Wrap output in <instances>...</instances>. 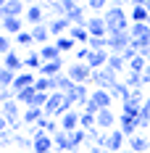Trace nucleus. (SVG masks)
Returning a JSON list of instances; mask_svg holds the SVG:
<instances>
[{
    "label": "nucleus",
    "instance_id": "1",
    "mask_svg": "<svg viewBox=\"0 0 150 153\" xmlns=\"http://www.w3.org/2000/svg\"><path fill=\"white\" fill-rule=\"evenodd\" d=\"M103 19H105V24H108V34H116V32H129V27H132V21H129L126 11H124V8H119V5H111V8L103 13Z\"/></svg>",
    "mask_w": 150,
    "mask_h": 153
},
{
    "label": "nucleus",
    "instance_id": "2",
    "mask_svg": "<svg viewBox=\"0 0 150 153\" xmlns=\"http://www.w3.org/2000/svg\"><path fill=\"white\" fill-rule=\"evenodd\" d=\"M66 74L71 76L76 85H90V82H92V74H95V71H92V66H90L87 61H74L69 69H66Z\"/></svg>",
    "mask_w": 150,
    "mask_h": 153
},
{
    "label": "nucleus",
    "instance_id": "3",
    "mask_svg": "<svg viewBox=\"0 0 150 153\" xmlns=\"http://www.w3.org/2000/svg\"><path fill=\"white\" fill-rule=\"evenodd\" d=\"M119 82H121V76L116 74V71H111V69H98V71L92 74V85H95L98 90H113Z\"/></svg>",
    "mask_w": 150,
    "mask_h": 153
},
{
    "label": "nucleus",
    "instance_id": "4",
    "mask_svg": "<svg viewBox=\"0 0 150 153\" xmlns=\"http://www.w3.org/2000/svg\"><path fill=\"white\" fill-rule=\"evenodd\" d=\"M34 148L32 151L34 153H53L55 151V143H53V135H47V132H42V129H37L34 127Z\"/></svg>",
    "mask_w": 150,
    "mask_h": 153
},
{
    "label": "nucleus",
    "instance_id": "5",
    "mask_svg": "<svg viewBox=\"0 0 150 153\" xmlns=\"http://www.w3.org/2000/svg\"><path fill=\"white\" fill-rule=\"evenodd\" d=\"M3 119L8 122V127L11 129H18L21 127V111H18V103L16 100H8V103H3Z\"/></svg>",
    "mask_w": 150,
    "mask_h": 153
},
{
    "label": "nucleus",
    "instance_id": "6",
    "mask_svg": "<svg viewBox=\"0 0 150 153\" xmlns=\"http://www.w3.org/2000/svg\"><path fill=\"white\" fill-rule=\"evenodd\" d=\"M129 45H132V34H129V32L108 34V50H111V53H124Z\"/></svg>",
    "mask_w": 150,
    "mask_h": 153
},
{
    "label": "nucleus",
    "instance_id": "7",
    "mask_svg": "<svg viewBox=\"0 0 150 153\" xmlns=\"http://www.w3.org/2000/svg\"><path fill=\"white\" fill-rule=\"evenodd\" d=\"M66 100V92H50V100L45 106V116L47 119H61V108Z\"/></svg>",
    "mask_w": 150,
    "mask_h": 153
},
{
    "label": "nucleus",
    "instance_id": "8",
    "mask_svg": "<svg viewBox=\"0 0 150 153\" xmlns=\"http://www.w3.org/2000/svg\"><path fill=\"white\" fill-rule=\"evenodd\" d=\"M87 32L90 37H108V24H105L103 13H92L87 21Z\"/></svg>",
    "mask_w": 150,
    "mask_h": 153
},
{
    "label": "nucleus",
    "instance_id": "9",
    "mask_svg": "<svg viewBox=\"0 0 150 153\" xmlns=\"http://www.w3.org/2000/svg\"><path fill=\"white\" fill-rule=\"evenodd\" d=\"M119 129L126 135V140L134 137L137 129H140V116H132V114H121V116H119Z\"/></svg>",
    "mask_w": 150,
    "mask_h": 153
},
{
    "label": "nucleus",
    "instance_id": "10",
    "mask_svg": "<svg viewBox=\"0 0 150 153\" xmlns=\"http://www.w3.org/2000/svg\"><path fill=\"white\" fill-rule=\"evenodd\" d=\"M24 19H27V24H29V27L45 24V21H47V13H45V8H42V3L29 5V8H27V13H24Z\"/></svg>",
    "mask_w": 150,
    "mask_h": 153
},
{
    "label": "nucleus",
    "instance_id": "11",
    "mask_svg": "<svg viewBox=\"0 0 150 153\" xmlns=\"http://www.w3.org/2000/svg\"><path fill=\"white\" fill-rule=\"evenodd\" d=\"M126 143H129V140H126V135H124L121 129H111L105 148H108V151H116V153H124V145H126Z\"/></svg>",
    "mask_w": 150,
    "mask_h": 153
},
{
    "label": "nucleus",
    "instance_id": "12",
    "mask_svg": "<svg viewBox=\"0 0 150 153\" xmlns=\"http://www.w3.org/2000/svg\"><path fill=\"white\" fill-rule=\"evenodd\" d=\"M79 116H82V111H69V114H66V116H61L58 122H61V129H63V132H69V135H71V132H76V129H79V127H82V124H79Z\"/></svg>",
    "mask_w": 150,
    "mask_h": 153
},
{
    "label": "nucleus",
    "instance_id": "13",
    "mask_svg": "<svg viewBox=\"0 0 150 153\" xmlns=\"http://www.w3.org/2000/svg\"><path fill=\"white\" fill-rule=\"evenodd\" d=\"M108 58H111V50H90L87 63L92 66V71H98V69H105L108 66Z\"/></svg>",
    "mask_w": 150,
    "mask_h": 153
},
{
    "label": "nucleus",
    "instance_id": "14",
    "mask_svg": "<svg viewBox=\"0 0 150 153\" xmlns=\"http://www.w3.org/2000/svg\"><path fill=\"white\" fill-rule=\"evenodd\" d=\"M47 27H50V34H53V37H63V34H69V29H71L74 24H71L66 16H61V19H50Z\"/></svg>",
    "mask_w": 150,
    "mask_h": 153
},
{
    "label": "nucleus",
    "instance_id": "15",
    "mask_svg": "<svg viewBox=\"0 0 150 153\" xmlns=\"http://www.w3.org/2000/svg\"><path fill=\"white\" fill-rule=\"evenodd\" d=\"M27 8H29V5H27L24 0H8V3L0 8V13H3V16H18V19H24Z\"/></svg>",
    "mask_w": 150,
    "mask_h": 153
},
{
    "label": "nucleus",
    "instance_id": "16",
    "mask_svg": "<svg viewBox=\"0 0 150 153\" xmlns=\"http://www.w3.org/2000/svg\"><path fill=\"white\" fill-rule=\"evenodd\" d=\"M18 32H24V19H18V16H3V34H18Z\"/></svg>",
    "mask_w": 150,
    "mask_h": 153
},
{
    "label": "nucleus",
    "instance_id": "17",
    "mask_svg": "<svg viewBox=\"0 0 150 153\" xmlns=\"http://www.w3.org/2000/svg\"><path fill=\"white\" fill-rule=\"evenodd\" d=\"M116 122H119V116H113V108H100V114H98V127L100 129L111 132Z\"/></svg>",
    "mask_w": 150,
    "mask_h": 153
},
{
    "label": "nucleus",
    "instance_id": "18",
    "mask_svg": "<svg viewBox=\"0 0 150 153\" xmlns=\"http://www.w3.org/2000/svg\"><path fill=\"white\" fill-rule=\"evenodd\" d=\"M105 69H111V71H116L119 76H124L126 71H129V63L124 61L121 53H111V58H108V66H105Z\"/></svg>",
    "mask_w": 150,
    "mask_h": 153
},
{
    "label": "nucleus",
    "instance_id": "19",
    "mask_svg": "<svg viewBox=\"0 0 150 153\" xmlns=\"http://www.w3.org/2000/svg\"><path fill=\"white\" fill-rule=\"evenodd\" d=\"M37 71H18L16 74V82H13V90L18 92V90H24V87H32L34 82H37Z\"/></svg>",
    "mask_w": 150,
    "mask_h": 153
},
{
    "label": "nucleus",
    "instance_id": "20",
    "mask_svg": "<svg viewBox=\"0 0 150 153\" xmlns=\"http://www.w3.org/2000/svg\"><path fill=\"white\" fill-rule=\"evenodd\" d=\"M42 56H40V50H27V58H24V69L27 71H37L40 74V69H42Z\"/></svg>",
    "mask_w": 150,
    "mask_h": 153
},
{
    "label": "nucleus",
    "instance_id": "21",
    "mask_svg": "<svg viewBox=\"0 0 150 153\" xmlns=\"http://www.w3.org/2000/svg\"><path fill=\"white\" fill-rule=\"evenodd\" d=\"M34 98H37V87H34V85L16 92V103H18V106H24V108H29L32 103H34Z\"/></svg>",
    "mask_w": 150,
    "mask_h": 153
},
{
    "label": "nucleus",
    "instance_id": "22",
    "mask_svg": "<svg viewBox=\"0 0 150 153\" xmlns=\"http://www.w3.org/2000/svg\"><path fill=\"white\" fill-rule=\"evenodd\" d=\"M58 74H63V58H61V61H47V63H42V69H40V76L55 79Z\"/></svg>",
    "mask_w": 150,
    "mask_h": 153
},
{
    "label": "nucleus",
    "instance_id": "23",
    "mask_svg": "<svg viewBox=\"0 0 150 153\" xmlns=\"http://www.w3.org/2000/svg\"><path fill=\"white\" fill-rule=\"evenodd\" d=\"M69 95H74V100H76V106H87V100L92 98V92H90V85H76L74 90L69 92Z\"/></svg>",
    "mask_w": 150,
    "mask_h": 153
},
{
    "label": "nucleus",
    "instance_id": "24",
    "mask_svg": "<svg viewBox=\"0 0 150 153\" xmlns=\"http://www.w3.org/2000/svg\"><path fill=\"white\" fill-rule=\"evenodd\" d=\"M126 145H129L134 153H148L150 151V137L148 135H134V137H129Z\"/></svg>",
    "mask_w": 150,
    "mask_h": 153
},
{
    "label": "nucleus",
    "instance_id": "25",
    "mask_svg": "<svg viewBox=\"0 0 150 153\" xmlns=\"http://www.w3.org/2000/svg\"><path fill=\"white\" fill-rule=\"evenodd\" d=\"M53 143H55V151H61V153H71V135L69 132H55L53 135Z\"/></svg>",
    "mask_w": 150,
    "mask_h": 153
},
{
    "label": "nucleus",
    "instance_id": "26",
    "mask_svg": "<svg viewBox=\"0 0 150 153\" xmlns=\"http://www.w3.org/2000/svg\"><path fill=\"white\" fill-rule=\"evenodd\" d=\"M42 116H45V111H42V108H24V114H21V122L27 124V127H34V124L40 122V119H42Z\"/></svg>",
    "mask_w": 150,
    "mask_h": 153
},
{
    "label": "nucleus",
    "instance_id": "27",
    "mask_svg": "<svg viewBox=\"0 0 150 153\" xmlns=\"http://www.w3.org/2000/svg\"><path fill=\"white\" fill-rule=\"evenodd\" d=\"M3 66L5 69H11V71H24V58L18 56V53H8V56H3Z\"/></svg>",
    "mask_w": 150,
    "mask_h": 153
},
{
    "label": "nucleus",
    "instance_id": "28",
    "mask_svg": "<svg viewBox=\"0 0 150 153\" xmlns=\"http://www.w3.org/2000/svg\"><path fill=\"white\" fill-rule=\"evenodd\" d=\"M32 37H34V42H40V45H47V37H53L50 34V27H47V21L45 24H37V27H32Z\"/></svg>",
    "mask_w": 150,
    "mask_h": 153
},
{
    "label": "nucleus",
    "instance_id": "29",
    "mask_svg": "<svg viewBox=\"0 0 150 153\" xmlns=\"http://www.w3.org/2000/svg\"><path fill=\"white\" fill-rule=\"evenodd\" d=\"M92 100H95L100 108H111L113 106V95H111V90H98V87H95V90H92Z\"/></svg>",
    "mask_w": 150,
    "mask_h": 153
},
{
    "label": "nucleus",
    "instance_id": "30",
    "mask_svg": "<svg viewBox=\"0 0 150 153\" xmlns=\"http://www.w3.org/2000/svg\"><path fill=\"white\" fill-rule=\"evenodd\" d=\"M74 87H76V82H74L69 74H66V71L55 76V92H71Z\"/></svg>",
    "mask_w": 150,
    "mask_h": 153
},
{
    "label": "nucleus",
    "instance_id": "31",
    "mask_svg": "<svg viewBox=\"0 0 150 153\" xmlns=\"http://www.w3.org/2000/svg\"><path fill=\"white\" fill-rule=\"evenodd\" d=\"M124 82H126L129 90H142V87H145V79H142L140 71H126V74H124Z\"/></svg>",
    "mask_w": 150,
    "mask_h": 153
},
{
    "label": "nucleus",
    "instance_id": "32",
    "mask_svg": "<svg viewBox=\"0 0 150 153\" xmlns=\"http://www.w3.org/2000/svg\"><path fill=\"white\" fill-rule=\"evenodd\" d=\"M129 34H132L134 40H140V37H148V34H150V24H148V21H132Z\"/></svg>",
    "mask_w": 150,
    "mask_h": 153
},
{
    "label": "nucleus",
    "instance_id": "33",
    "mask_svg": "<svg viewBox=\"0 0 150 153\" xmlns=\"http://www.w3.org/2000/svg\"><path fill=\"white\" fill-rule=\"evenodd\" d=\"M55 48H58L61 53H71L76 48V40L71 37V34H63V37H55Z\"/></svg>",
    "mask_w": 150,
    "mask_h": 153
},
{
    "label": "nucleus",
    "instance_id": "34",
    "mask_svg": "<svg viewBox=\"0 0 150 153\" xmlns=\"http://www.w3.org/2000/svg\"><path fill=\"white\" fill-rule=\"evenodd\" d=\"M40 56H42V61H61V50L55 48V42L53 45H42L40 48Z\"/></svg>",
    "mask_w": 150,
    "mask_h": 153
},
{
    "label": "nucleus",
    "instance_id": "35",
    "mask_svg": "<svg viewBox=\"0 0 150 153\" xmlns=\"http://www.w3.org/2000/svg\"><path fill=\"white\" fill-rule=\"evenodd\" d=\"M69 34L74 37L76 42H82V45H87V42H90V32H87V27H79V24H74V27L69 29Z\"/></svg>",
    "mask_w": 150,
    "mask_h": 153
},
{
    "label": "nucleus",
    "instance_id": "36",
    "mask_svg": "<svg viewBox=\"0 0 150 153\" xmlns=\"http://www.w3.org/2000/svg\"><path fill=\"white\" fill-rule=\"evenodd\" d=\"M87 129H82V127H79V129H76V132H71V151H79V148H82V145H87Z\"/></svg>",
    "mask_w": 150,
    "mask_h": 153
},
{
    "label": "nucleus",
    "instance_id": "37",
    "mask_svg": "<svg viewBox=\"0 0 150 153\" xmlns=\"http://www.w3.org/2000/svg\"><path fill=\"white\" fill-rule=\"evenodd\" d=\"M148 58H145V56H140V53H137L134 58H132V61H129V71H140V74H145V69H148Z\"/></svg>",
    "mask_w": 150,
    "mask_h": 153
},
{
    "label": "nucleus",
    "instance_id": "38",
    "mask_svg": "<svg viewBox=\"0 0 150 153\" xmlns=\"http://www.w3.org/2000/svg\"><path fill=\"white\" fill-rule=\"evenodd\" d=\"M132 21H150L148 5H132Z\"/></svg>",
    "mask_w": 150,
    "mask_h": 153
},
{
    "label": "nucleus",
    "instance_id": "39",
    "mask_svg": "<svg viewBox=\"0 0 150 153\" xmlns=\"http://www.w3.org/2000/svg\"><path fill=\"white\" fill-rule=\"evenodd\" d=\"M111 8V0H87V11L92 13H105Z\"/></svg>",
    "mask_w": 150,
    "mask_h": 153
},
{
    "label": "nucleus",
    "instance_id": "40",
    "mask_svg": "<svg viewBox=\"0 0 150 153\" xmlns=\"http://www.w3.org/2000/svg\"><path fill=\"white\" fill-rule=\"evenodd\" d=\"M16 74L18 71H11V69H0V87H13V82H16Z\"/></svg>",
    "mask_w": 150,
    "mask_h": 153
},
{
    "label": "nucleus",
    "instance_id": "41",
    "mask_svg": "<svg viewBox=\"0 0 150 153\" xmlns=\"http://www.w3.org/2000/svg\"><path fill=\"white\" fill-rule=\"evenodd\" d=\"M111 95H113V98H119L121 103H124V100H126V98H129V95H132V90H129V87H126V82H124V79H121L119 85H116V87H113V90H111Z\"/></svg>",
    "mask_w": 150,
    "mask_h": 153
},
{
    "label": "nucleus",
    "instance_id": "42",
    "mask_svg": "<svg viewBox=\"0 0 150 153\" xmlns=\"http://www.w3.org/2000/svg\"><path fill=\"white\" fill-rule=\"evenodd\" d=\"M87 48L90 50H108V37H90Z\"/></svg>",
    "mask_w": 150,
    "mask_h": 153
},
{
    "label": "nucleus",
    "instance_id": "43",
    "mask_svg": "<svg viewBox=\"0 0 150 153\" xmlns=\"http://www.w3.org/2000/svg\"><path fill=\"white\" fill-rule=\"evenodd\" d=\"M16 42H18V45L21 48H27V50H29V45H34V37H32V32H18V34H16Z\"/></svg>",
    "mask_w": 150,
    "mask_h": 153
},
{
    "label": "nucleus",
    "instance_id": "44",
    "mask_svg": "<svg viewBox=\"0 0 150 153\" xmlns=\"http://www.w3.org/2000/svg\"><path fill=\"white\" fill-rule=\"evenodd\" d=\"M13 40H16V37H11V34H3V37H0V53H3V56H8V53H11Z\"/></svg>",
    "mask_w": 150,
    "mask_h": 153
},
{
    "label": "nucleus",
    "instance_id": "45",
    "mask_svg": "<svg viewBox=\"0 0 150 153\" xmlns=\"http://www.w3.org/2000/svg\"><path fill=\"white\" fill-rule=\"evenodd\" d=\"M0 100H3V103L16 100V90H13V87H0Z\"/></svg>",
    "mask_w": 150,
    "mask_h": 153
},
{
    "label": "nucleus",
    "instance_id": "46",
    "mask_svg": "<svg viewBox=\"0 0 150 153\" xmlns=\"http://www.w3.org/2000/svg\"><path fill=\"white\" fill-rule=\"evenodd\" d=\"M74 56H76V61H87V56H90V48H87V45H84V48H79Z\"/></svg>",
    "mask_w": 150,
    "mask_h": 153
},
{
    "label": "nucleus",
    "instance_id": "47",
    "mask_svg": "<svg viewBox=\"0 0 150 153\" xmlns=\"http://www.w3.org/2000/svg\"><path fill=\"white\" fill-rule=\"evenodd\" d=\"M126 3H129V5H145L148 0H126Z\"/></svg>",
    "mask_w": 150,
    "mask_h": 153
},
{
    "label": "nucleus",
    "instance_id": "48",
    "mask_svg": "<svg viewBox=\"0 0 150 153\" xmlns=\"http://www.w3.org/2000/svg\"><path fill=\"white\" fill-rule=\"evenodd\" d=\"M108 153H116V151H108Z\"/></svg>",
    "mask_w": 150,
    "mask_h": 153
},
{
    "label": "nucleus",
    "instance_id": "49",
    "mask_svg": "<svg viewBox=\"0 0 150 153\" xmlns=\"http://www.w3.org/2000/svg\"><path fill=\"white\" fill-rule=\"evenodd\" d=\"M58 3H63V0H58Z\"/></svg>",
    "mask_w": 150,
    "mask_h": 153
},
{
    "label": "nucleus",
    "instance_id": "50",
    "mask_svg": "<svg viewBox=\"0 0 150 153\" xmlns=\"http://www.w3.org/2000/svg\"><path fill=\"white\" fill-rule=\"evenodd\" d=\"M148 24H150V21H148Z\"/></svg>",
    "mask_w": 150,
    "mask_h": 153
}]
</instances>
